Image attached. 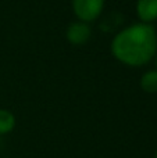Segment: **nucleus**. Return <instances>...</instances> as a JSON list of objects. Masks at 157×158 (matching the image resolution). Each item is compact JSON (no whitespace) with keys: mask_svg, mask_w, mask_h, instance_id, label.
<instances>
[{"mask_svg":"<svg viewBox=\"0 0 157 158\" xmlns=\"http://www.w3.org/2000/svg\"><path fill=\"white\" fill-rule=\"evenodd\" d=\"M155 158H157V151H156V156H155Z\"/></svg>","mask_w":157,"mask_h":158,"instance_id":"6e6552de","label":"nucleus"},{"mask_svg":"<svg viewBox=\"0 0 157 158\" xmlns=\"http://www.w3.org/2000/svg\"><path fill=\"white\" fill-rule=\"evenodd\" d=\"M111 53L128 67H142L157 53V32L152 24L136 22L120 31L111 40Z\"/></svg>","mask_w":157,"mask_h":158,"instance_id":"f257e3e1","label":"nucleus"},{"mask_svg":"<svg viewBox=\"0 0 157 158\" xmlns=\"http://www.w3.org/2000/svg\"><path fill=\"white\" fill-rule=\"evenodd\" d=\"M104 0H72V10L79 21L92 22L100 17Z\"/></svg>","mask_w":157,"mask_h":158,"instance_id":"f03ea898","label":"nucleus"},{"mask_svg":"<svg viewBox=\"0 0 157 158\" xmlns=\"http://www.w3.org/2000/svg\"><path fill=\"white\" fill-rule=\"evenodd\" d=\"M15 126V117L8 110H0V135H7Z\"/></svg>","mask_w":157,"mask_h":158,"instance_id":"423d86ee","label":"nucleus"},{"mask_svg":"<svg viewBox=\"0 0 157 158\" xmlns=\"http://www.w3.org/2000/svg\"><path fill=\"white\" fill-rule=\"evenodd\" d=\"M136 14L141 22L152 24L157 19V0H138Z\"/></svg>","mask_w":157,"mask_h":158,"instance_id":"20e7f679","label":"nucleus"},{"mask_svg":"<svg viewBox=\"0 0 157 158\" xmlns=\"http://www.w3.org/2000/svg\"><path fill=\"white\" fill-rule=\"evenodd\" d=\"M156 54H157V53H156ZM156 67H157V57H156Z\"/></svg>","mask_w":157,"mask_h":158,"instance_id":"0eeeda50","label":"nucleus"},{"mask_svg":"<svg viewBox=\"0 0 157 158\" xmlns=\"http://www.w3.org/2000/svg\"><path fill=\"white\" fill-rule=\"evenodd\" d=\"M92 35V29L89 27L88 22L83 21H77L70 24V27L67 28V40L70 42L74 46H81V44H85L86 42L91 39Z\"/></svg>","mask_w":157,"mask_h":158,"instance_id":"7ed1b4c3","label":"nucleus"},{"mask_svg":"<svg viewBox=\"0 0 157 158\" xmlns=\"http://www.w3.org/2000/svg\"><path fill=\"white\" fill-rule=\"evenodd\" d=\"M141 87L146 93H157V69H150L142 75Z\"/></svg>","mask_w":157,"mask_h":158,"instance_id":"39448f33","label":"nucleus"}]
</instances>
